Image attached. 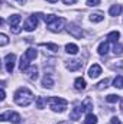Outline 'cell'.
<instances>
[{
    "label": "cell",
    "instance_id": "6da1fadb",
    "mask_svg": "<svg viewBox=\"0 0 123 124\" xmlns=\"http://www.w3.org/2000/svg\"><path fill=\"white\" fill-rule=\"evenodd\" d=\"M15 102L20 107H28L29 104H32V101L35 100L32 91H29L28 88H19L16 93H15V97H13Z\"/></svg>",
    "mask_w": 123,
    "mask_h": 124
},
{
    "label": "cell",
    "instance_id": "7a4b0ae2",
    "mask_svg": "<svg viewBox=\"0 0 123 124\" xmlns=\"http://www.w3.org/2000/svg\"><path fill=\"white\" fill-rule=\"evenodd\" d=\"M46 101L49 104V108L55 113H64L68 107V101L61 98V97H49Z\"/></svg>",
    "mask_w": 123,
    "mask_h": 124
},
{
    "label": "cell",
    "instance_id": "3957f363",
    "mask_svg": "<svg viewBox=\"0 0 123 124\" xmlns=\"http://www.w3.org/2000/svg\"><path fill=\"white\" fill-rule=\"evenodd\" d=\"M20 120H22L20 116L18 113H13V111H6L0 116V121H10L13 124H20L22 123Z\"/></svg>",
    "mask_w": 123,
    "mask_h": 124
},
{
    "label": "cell",
    "instance_id": "277c9868",
    "mask_svg": "<svg viewBox=\"0 0 123 124\" xmlns=\"http://www.w3.org/2000/svg\"><path fill=\"white\" fill-rule=\"evenodd\" d=\"M67 31H68V33H70L72 38H75V39H81V38L84 36L83 29H81L80 26H77L75 23H68V25H67Z\"/></svg>",
    "mask_w": 123,
    "mask_h": 124
},
{
    "label": "cell",
    "instance_id": "5b68a950",
    "mask_svg": "<svg viewBox=\"0 0 123 124\" xmlns=\"http://www.w3.org/2000/svg\"><path fill=\"white\" fill-rule=\"evenodd\" d=\"M36 26H38V16L36 15H32L29 16L26 20H25V23H23V29L26 32H32L36 29Z\"/></svg>",
    "mask_w": 123,
    "mask_h": 124
},
{
    "label": "cell",
    "instance_id": "8992f818",
    "mask_svg": "<svg viewBox=\"0 0 123 124\" xmlns=\"http://www.w3.org/2000/svg\"><path fill=\"white\" fill-rule=\"evenodd\" d=\"M15 62H16V55H15V54H7V55L4 56V66H6V71H7L9 74L13 72V69H15Z\"/></svg>",
    "mask_w": 123,
    "mask_h": 124
},
{
    "label": "cell",
    "instance_id": "52a82bcc",
    "mask_svg": "<svg viewBox=\"0 0 123 124\" xmlns=\"http://www.w3.org/2000/svg\"><path fill=\"white\" fill-rule=\"evenodd\" d=\"M65 26V19L64 17H58L55 22H52L51 25H48V29L54 33H58V32L62 31V28Z\"/></svg>",
    "mask_w": 123,
    "mask_h": 124
},
{
    "label": "cell",
    "instance_id": "ba28073f",
    "mask_svg": "<svg viewBox=\"0 0 123 124\" xmlns=\"http://www.w3.org/2000/svg\"><path fill=\"white\" fill-rule=\"evenodd\" d=\"M100 74H101V66L98 63H93L88 69V77L91 79H96L97 77H100Z\"/></svg>",
    "mask_w": 123,
    "mask_h": 124
},
{
    "label": "cell",
    "instance_id": "9c48e42d",
    "mask_svg": "<svg viewBox=\"0 0 123 124\" xmlns=\"http://www.w3.org/2000/svg\"><path fill=\"white\" fill-rule=\"evenodd\" d=\"M54 84H55V81H54L52 75L51 74H45V77L42 78V87L44 88H52Z\"/></svg>",
    "mask_w": 123,
    "mask_h": 124
},
{
    "label": "cell",
    "instance_id": "30bf717a",
    "mask_svg": "<svg viewBox=\"0 0 123 124\" xmlns=\"http://www.w3.org/2000/svg\"><path fill=\"white\" fill-rule=\"evenodd\" d=\"M81 108H83V113L86 111L87 114L88 113H91V110H93V100L90 98V97H87L83 102H81Z\"/></svg>",
    "mask_w": 123,
    "mask_h": 124
},
{
    "label": "cell",
    "instance_id": "8fae6325",
    "mask_svg": "<svg viewBox=\"0 0 123 124\" xmlns=\"http://www.w3.org/2000/svg\"><path fill=\"white\" fill-rule=\"evenodd\" d=\"M81 66H83V62L78 61V59L68 61V63H67V69H68V71H78Z\"/></svg>",
    "mask_w": 123,
    "mask_h": 124
},
{
    "label": "cell",
    "instance_id": "7c38bea8",
    "mask_svg": "<svg viewBox=\"0 0 123 124\" xmlns=\"http://www.w3.org/2000/svg\"><path fill=\"white\" fill-rule=\"evenodd\" d=\"M86 87H87V84H86V79H84V78H81V77L75 78V81H74V88H75L77 91H83V90H86Z\"/></svg>",
    "mask_w": 123,
    "mask_h": 124
},
{
    "label": "cell",
    "instance_id": "4fadbf2b",
    "mask_svg": "<svg viewBox=\"0 0 123 124\" xmlns=\"http://www.w3.org/2000/svg\"><path fill=\"white\" fill-rule=\"evenodd\" d=\"M81 113H83V108H81V105L80 107H75V108H72V111L70 113V118L71 120H80V117H81Z\"/></svg>",
    "mask_w": 123,
    "mask_h": 124
},
{
    "label": "cell",
    "instance_id": "5bb4252c",
    "mask_svg": "<svg viewBox=\"0 0 123 124\" xmlns=\"http://www.w3.org/2000/svg\"><path fill=\"white\" fill-rule=\"evenodd\" d=\"M26 75L31 81H36L38 79V68L36 66H29V69L26 71Z\"/></svg>",
    "mask_w": 123,
    "mask_h": 124
},
{
    "label": "cell",
    "instance_id": "9a60e30c",
    "mask_svg": "<svg viewBox=\"0 0 123 124\" xmlns=\"http://www.w3.org/2000/svg\"><path fill=\"white\" fill-rule=\"evenodd\" d=\"M19 69H20L22 72H26V71L29 69V59H28L26 56H22V58H20V62H19Z\"/></svg>",
    "mask_w": 123,
    "mask_h": 124
},
{
    "label": "cell",
    "instance_id": "2e32d148",
    "mask_svg": "<svg viewBox=\"0 0 123 124\" xmlns=\"http://www.w3.org/2000/svg\"><path fill=\"white\" fill-rule=\"evenodd\" d=\"M122 12V6L120 4H113L110 9H109V15L110 16H119Z\"/></svg>",
    "mask_w": 123,
    "mask_h": 124
},
{
    "label": "cell",
    "instance_id": "e0dca14e",
    "mask_svg": "<svg viewBox=\"0 0 123 124\" xmlns=\"http://www.w3.org/2000/svg\"><path fill=\"white\" fill-rule=\"evenodd\" d=\"M20 20H22L20 15H12V16L9 17V25H10V28H13V26H18Z\"/></svg>",
    "mask_w": 123,
    "mask_h": 124
},
{
    "label": "cell",
    "instance_id": "ac0fdd59",
    "mask_svg": "<svg viewBox=\"0 0 123 124\" xmlns=\"http://www.w3.org/2000/svg\"><path fill=\"white\" fill-rule=\"evenodd\" d=\"M65 51L68 52V54H71V55H75V54H78V46L75 45V43H67L65 45Z\"/></svg>",
    "mask_w": 123,
    "mask_h": 124
},
{
    "label": "cell",
    "instance_id": "d6986e66",
    "mask_svg": "<svg viewBox=\"0 0 123 124\" xmlns=\"http://www.w3.org/2000/svg\"><path fill=\"white\" fill-rule=\"evenodd\" d=\"M25 56H26L29 61H33V59L38 56V52H36V49H35V48H29V49H26Z\"/></svg>",
    "mask_w": 123,
    "mask_h": 124
},
{
    "label": "cell",
    "instance_id": "ffe728a7",
    "mask_svg": "<svg viewBox=\"0 0 123 124\" xmlns=\"http://www.w3.org/2000/svg\"><path fill=\"white\" fill-rule=\"evenodd\" d=\"M107 52H109V40L101 42V43L98 45V54H100V55H106Z\"/></svg>",
    "mask_w": 123,
    "mask_h": 124
},
{
    "label": "cell",
    "instance_id": "44dd1931",
    "mask_svg": "<svg viewBox=\"0 0 123 124\" xmlns=\"http://www.w3.org/2000/svg\"><path fill=\"white\" fill-rule=\"evenodd\" d=\"M119 38H120V33H119L117 31H113V32H110V33L107 35V40H109V42H114V43H116Z\"/></svg>",
    "mask_w": 123,
    "mask_h": 124
},
{
    "label": "cell",
    "instance_id": "7402d4cb",
    "mask_svg": "<svg viewBox=\"0 0 123 124\" xmlns=\"http://www.w3.org/2000/svg\"><path fill=\"white\" fill-rule=\"evenodd\" d=\"M103 19H104V16H103L101 13H93V15H90V20L94 22V23H98V22H101Z\"/></svg>",
    "mask_w": 123,
    "mask_h": 124
},
{
    "label": "cell",
    "instance_id": "603a6c76",
    "mask_svg": "<svg viewBox=\"0 0 123 124\" xmlns=\"http://www.w3.org/2000/svg\"><path fill=\"white\" fill-rule=\"evenodd\" d=\"M86 124H97V117L94 116V114H91V113H88L87 116H86V121H84Z\"/></svg>",
    "mask_w": 123,
    "mask_h": 124
},
{
    "label": "cell",
    "instance_id": "cb8c5ba5",
    "mask_svg": "<svg viewBox=\"0 0 123 124\" xmlns=\"http://www.w3.org/2000/svg\"><path fill=\"white\" fill-rule=\"evenodd\" d=\"M113 54H114V55H122L123 54V45L122 43H119V42L114 43V46H113Z\"/></svg>",
    "mask_w": 123,
    "mask_h": 124
},
{
    "label": "cell",
    "instance_id": "d4e9b609",
    "mask_svg": "<svg viewBox=\"0 0 123 124\" xmlns=\"http://www.w3.org/2000/svg\"><path fill=\"white\" fill-rule=\"evenodd\" d=\"M113 87H116V88H120L122 90L123 88V77H116L114 78V81H113Z\"/></svg>",
    "mask_w": 123,
    "mask_h": 124
},
{
    "label": "cell",
    "instance_id": "484cf974",
    "mask_svg": "<svg viewBox=\"0 0 123 124\" xmlns=\"http://www.w3.org/2000/svg\"><path fill=\"white\" fill-rule=\"evenodd\" d=\"M58 17L57 16H54V15H46V16H44V20H45V23L46 25H51L52 22H55Z\"/></svg>",
    "mask_w": 123,
    "mask_h": 124
},
{
    "label": "cell",
    "instance_id": "4316f807",
    "mask_svg": "<svg viewBox=\"0 0 123 124\" xmlns=\"http://www.w3.org/2000/svg\"><path fill=\"white\" fill-rule=\"evenodd\" d=\"M120 100V97L119 95H114V94H109L107 97H106V101L107 102H117Z\"/></svg>",
    "mask_w": 123,
    "mask_h": 124
},
{
    "label": "cell",
    "instance_id": "83f0119b",
    "mask_svg": "<svg viewBox=\"0 0 123 124\" xmlns=\"http://www.w3.org/2000/svg\"><path fill=\"white\" fill-rule=\"evenodd\" d=\"M44 46H46V49H49L51 52H58L60 51V46L55 45V43H45Z\"/></svg>",
    "mask_w": 123,
    "mask_h": 124
},
{
    "label": "cell",
    "instance_id": "f1b7e54d",
    "mask_svg": "<svg viewBox=\"0 0 123 124\" xmlns=\"http://www.w3.org/2000/svg\"><path fill=\"white\" fill-rule=\"evenodd\" d=\"M45 102H46V101H45L44 97H38V98H36V107H38V108H44V107H45Z\"/></svg>",
    "mask_w": 123,
    "mask_h": 124
},
{
    "label": "cell",
    "instance_id": "f546056e",
    "mask_svg": "<svg viewBox=\"0 0 123 124\" xmlns=\"http://www.w3.org/2000/svg\"><path fill=\"white\" fill-rule=\"evenodd\" d=\"M109 82H110V79H109V78H106V79H103L101 82H98V84H97V90H103V88H106Z\"/></svg>",
    "mask_w": 123,
    "mask_h": 124
},
{
    "label": "cell",
    "instance_id": "4dcf8cb0",
    "mask_svg": "<svg viewBox=\"0 0 123 124\" xmlns=\"http://www.w3.org/2000/svg\"><path fill=\"white\" fill-rule=\"evenodd\" d=\"M9 43V39H7V36L4 35V33H1L0 35V46H6Z\"/></svg>",
    "mask_w": 123,
    "mask_h": 124
},
{
    "label": "cell",
    "instance_id": "1f68e13d",
    "mask_svg": "<svg viewBox=\"0 0 123 124\" xmlns=\"http://www.w3.org/2000/svg\"><path fill=\"white\" fill-rule=\"evenodd\" d=\"M100 0H87V6H98Z\"/></svg>",
    "mask_w": 123,
    "mask_h": 124
},
{
    "label": "cell",
    "instance_id": "d6a6232c",
    "mask_svg": "<svg viewBox=\"0 0 123 124\" xmlns=\"http://www.w3.org/2000/svg\"><path fill=\"white\" fill-rule=\"evenodd\" d=\"M109 124H120V120H119L117 117H112V120H110Z\"/></svg>",
    "mask_w": 123,
    "mask_h": 124
},
{
    "label": "cell",
    "instance_id": "836d02e7",
    "mask_svg": "<svg viewBox=\"0 0 123 124\" xmlns=\"http://www.w3.org/2000/svg\"><path fill=\"white\" fill-rule=\"evenodd\" d=\"M64 1V4H74V3H77V0H62Z\"/></svg>",
    "mask_w": 123,
    "mask_h": 124
},
{
    "label": "cell",
    "instance_id": "e575fe53",
    "mask_svg": "<svg viewBox=\"0 0 123 124\" xmlns=\"http://www.w3.org/2000/svg\"><path fill=\"white\" fill-rule=\"evenodd\" d=\"M10 29H12V31L15 32V33H19V32H20V29H19V26H13V28H10Z\"/></svg>",
    "mask_w": 123,
    "mask_h": 124
},
{
    "label": "cell",
    "instance_id": "d590c367",
    "mask_svg": "<svg viewBox=\"0 0 123 124\" xmlns=\"http://www.w3.org/2000/svg\"><path fill=\"white\" fill-rule=\"evenodd\" d=\"M4 98H6V93H4V90H1V97H0V100L3 101Z\"/></svg>",
    "mask_w": 123,
    "mask_h": 124
},
{
    "label": "cell",
    "instance_id": "8d00e7d4",
    "mask_svg": "<svg viewBox=\"0 0 123 124\" xmlns=\"http://www.w3.org/2000/svg\"><path fill=\"white\" fill-rule=\"evenodd\" d=\"M15 1H18V3H20V4H25L26 0H15Z\"/></svg>",
    "mask_w": 123,
    "mask_h": 124
},
{
    "label": "cell",
    "instance_id": "74e56055",
    "mask_svg": "<svg viewBox=\"0 0 123 124\" xmlns=\"http://www.w3.org/2000/svg\"><path fill=\"white\" fill-rule=\"evenodd\" d=\"M46 1H49V3H57L58 0H46Z\"/></svg>",
    "mask_w": 123,
    "mask_h": 124
},
{
    "label": "cell",
    "instance_id": "f35d334b",
    "mask_svg": "<svg viewBox=\"0 0 123 124\" xmlns=\"http://www.w3.org/2000/svg\"><path fill=\"white\" fill-rule=\"evenodd\" d=\"M58 124H70V123H67V121H61V123H58Z\"/></svg>",
    "mask_w": 123,
    "mask_h": 124
}]
</instances>
